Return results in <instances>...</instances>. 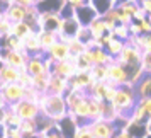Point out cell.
Here are the masks:
<instances>
[{
	"mask_svg": "<svg viewBox=\"0 0 151 138\" xmlns=\"http://www.w3.org/2000/svg\"><path fill=\"white\" fill-rule=\"evenodd\" d=\"M107 92H109V82H93V85L87 90L90 97L104 102H107Z\"/></svg>",
	"mask_w": 151,
	"mask_h": 138,
	"instance_id": "ffe728a7",
	"label": "cell"
},
{
	"mask_svg": "<svg viewBox=\"0 0 151 138\" xmlns=\"http://www.w3.org/2000/svg\"><path fill=\"white\" fill-rule=\"evenodd\" d=\"M95 17H99V15H97L95 9L92 7L90 4H85L82 7L75 9V19L80 22V26H83V28H88Z\"/></svg>",
	"mask_w": 151,
	"mask_h": 138,
	"instance_id": "5bb4252c",
	"label": "cell"
},
{
	"mask_svg": "<svg viewBox=\"0 0 151 138\" xmlns=\"http://www.w3.org/2000/svg\"><path fill=\"white\" fill-rule=\"evenodd\" d=\"M114 138H134V137H132L131 133H127L126 130H119L116 135H114Z\"/></svg>",
	"mask_w": 151,
	"mask_h": 138,
	"instance_id": "681fc988",
	"label": "cell"
},
{
	"mask_svg": "<svg viewBox=\"0 0 151 138\" xmlns=\"http://www.w3.org/2000/svg\"><path fill=\"white\" fill-rule=\"evenodd\" d=\"M39 107H41V114L49 118L51 121L56 124L63 121L68 116V104L65 96H53V94H42L39 99Z\"/></svg>",
	"mask_w": 151,
	"mask_h": 138,
	"instance_id": "6da1fadb",
	"label": "cell"
},
{
	"mask_svg": "<svg viewBox=\"0 0 151 138\" xmlns=\"http://www.w3.org/2000/svg\"><path fill=\"white\" fill-rule=\"evenodd\" d=\"M70 90H87L93 85V77L90 72H78L73 78H70Z\"/></svg>",
	"mask_w": 151,
	"mask_h": 138,
	"instance_id": "8fae6325",
	"label": "cell"
},
{
	"mask_svg": "<svg viewBox=\"0 0 151 138\" xmlns=\"http://www.w3.org/2000/svg\"><path fill=\"white\" fill-rule=\"evenodd\" d=\"M24 89H29V87H32V84H34V77L29 73L27 70H21V77H19V82Z\"/></svg>",
	"mask_w": 151,
	"mask_h": 138,
	"instance_id": "8d00e7d4",
	"label": "cell"
},
{
	"mask_svg": "<svg viewBox=\"0 0 151 138\" xmlns=\"http://www.w3.org/2000/svg\"><path fill=\"white\" fill-rule=\"evenodd\" d=\"M19 77H21V70L5 63H0V82L2 84H15L19 82Z\"/></svg>",
	"mask_w": 151,
	"mask_h": 138,
	"instance_id": "e0dca14e",
	"label": "cell"
},
{
	"mask_svg": "<svg viewBox=\"0 0 151 138\" xmlns=\"http://www.w3.org/2000/svg\"><path fill=\"white\" fill-rule=\"evenodd\" d=\"M9 104H7V101H5V99H4V96H2V92H0V109H2V107H7Z\"/></svg>",
	"mask_w": 151,
	"mask_h": 138,
	"instance_id": "db71d44e",
	"label": "cell"
},
{
	"mask_svg": "<svg viewBox=\"0 0 151 138\" xmlns=\"http://www.w3.org/2000/svg\"><path fill=\"white\" fill-rule=\"evenodd\" d=\"M88 29H90V33H92V36H93V39H100V38H104V36L109 33L104 17H100V15L93 19V22L88 26Z\"/></svg>",
	"mask_w": 151,
	"mask_h": 138,
	"instance_id": "603a6c76",
	"label": "cell"
},
{
	"mask_svg": "<svg viewBox=\"0 0 151 138\" xmlns=\"http://www.w3.org/2000/svg\"><path fill=\"white\" fill-rule=\"evenodd\" d=\"M21 131L24 137H36L39 133V128H37V119H29V121H24L21 126Z\"/></svg>",
	"mask_w": 151,
	"mask_h": 138,
	"instance_id": "1f68e13d",
	"label": "cell"
},
{
	"mask_svg": "<svg viewBox=\"0 0 151 138\" xmlns=\"http://www.w3.org/2000/svg\"><path fill=\"white\" fill-rule=\"evenodd\" d=\"M88 4L95 9L97 15H100V17H104L110 9L116 7V0H88Z\"/></svg>",
	"mask_w": 151,
	"mask_h": 138,
	"instance_id": "cb8c5ba5",
	"label": "cell"
},
{
	"mask_svg": "<svg viewBox=\"0 0 151 138\" xmlns=\"http://www.w3.org/2000/svg\"><path fill=\"white\" fill-rule=\"evenodd\" d=\"M41 92L39 90H36L34 87H29L26 89V101H32V102H39V99H41Z\"/></svg>",
	"mask_w": 151,
	"mask_h": 138,
	"instance_id": "60d3db41",
	"label": "cell"
},
{
	"mask_svg": "<svg viewBox=\"0 0 151 138\" xmlns=\"http://www.w3.org/2000/svg\"><path fill=\"white\" fill-rule=\"evenodd\" d=\"M66 44H68L70 53H71L73 56H80V55H83V53L87 51V44L82 43L78 38H70L68 41H66Z\"/></svg>",
	"mask_w": 151,
	"mask_h": 138,
	"instance_id": "83f0119b",
	"label": "cell"
},
{
	"mask_svg": "<svg viewBox=\"0 0 151 138\" xmlns=\"http://www.w3.org/2000/svg\"><path fill=\"white\" fill-rule=\"evenodd\" d=\"M137 2H141V0H137Z\"/></svg>",
	"mask_w": 151,
	"mask_h": 138,
	"instance_id": "91938a15",
	"label": "cell"
},
{
	"mask_svg": "<svg viewBox=\"0 0 151 138\" xmlns=\"http://www.w3.org/2000/svg\"><path fill=\"white\" fill-rule=\"evenodd\" d=\"M61 22L63 19L60 15V12H41V15H39V29L41 31L60 33Z\"/></svg>",
	"mask_w": 151,
	"mask_h": 138,
	"instance_id": "30bf717a",
	"label": "cell"
},
{
	"mask_svg": "<svg viewBox=\"0 0 151 138\" xmlns=\"http://www.w3.org/2000/svg\"><path fill=\"white\" fill-rule=\"evenodd\" d=\"M10 109L17 113L19 116L24 119V121H29V119H37L41 116V107L37 102H32V101H21L19 104H14V106H9Z\"/></svg>",
	"mask_w": 151,
	"mask_h": 138,
	"instance_id": "5b68a950",
	"label": "cell"
},
{
	"mask_svg": "<svg viewBox=\"0 0 151 138\" xmlns=\"http://www.w3.org/2000/svg\"><path fill=\"white\" fill-rule=\"evenodd\" d=\"M109 80L114 85H117V87H122V85L131 84V75H129V72H127L126 67H122V65H119L117 62H114L109 65Z\"/></svg>",
	"mask_w": 151,
	"mask_h": 138,
	"instance_id": "ba28073f",
	"label": "cell"
},
{
	"mask_svg": "<svg viewBox=\"0 0 151 138\" xmlns=\"http://www.w3.org/2000/svg\"><path fill=\"white\" fill-rule=\"evenodd\" d=\"M146 138H151V135H148V137H146Z\"/></svg>",
	"mask_w": 151,
	"mask_h": 138,
	"instance_id": "6f0895ef",
	"label": "cell"
},
{
	"mask_svg": "<svg viewBox=\"0 0 151 138\" xmlns=\"http://www.w3.org/2000/svg\"><path fill=\"white\" fill-rule=\"evenodd\" d=\"M139 4H141V7H143L144 14H146V15H151V0H141Z\"/></svg>",
	"mask_w": 151,
	"mask_h": 138,
	"instance_id": "7dc6e473",
	"label": "cell"
},
{
	"mask_svg": "<svg viewBox=\"0 0 151 138\" xmlns=\"http://www.w3.org/2000/svg\"><path fill=\"white\" fill-rule=\"evenodd\" d=\"M4 14H5V7H4V5H0V19L4 17Z\"/></svg>",
	"mask_w": 151,
	"mask_h": 138,
	"instance_id": "9f6ffc18",
	"label": "cell"
},
{
	"mask_svg": "<svg viewBox=\"0 0 151 138\" xmlns=\"http://www.w3.org/2000/svg\"><path fill=\"white\" fill-rule=\"evenodd\" d=\"M0 138H7V124L0 123Z\"/></svg>",
	"mask_w": 151,
	"mask_h": 138,
	"instance_id": "816d5d0a",
	"label": "cell"
},
{
	"mask_svg": "<svg viewBox=\"0 0 151 138\" xmlns=\"http://www.w3.org/2000/svg\"><path fill=\"white\" fill-rule=\"evenodd\" d=\"M0 87H2V82H0Z\"/></svg>",
	"mask_w": 151,
	"mask_h": 138,
	"instance_id": "680465c9",
	"label": "cell"
},
{
	"mask_svg": "<svg viewBox=\"0 0 151 138\" xmlns=\"http://www.w3.org/2000/svg\"><path fill=\"white\" fill-rule=\"evenodd\" d=\"M63 4H68V5H71V7H82V5H85V4H88V0H63Z\"/></svg>",
	"mask_w": 151,
	"mask_h": 138,
	"instance_id": "bcb514c9",
	"label": "cell"
},
{
	"mask_svg": "<svg viewBox=\"0 0 151 138\" xmlns=\"http://www.w3.org/2000/svg\"><path fill=\"white\" fill-rule=\"evenodd\" d=\"M114 36H116L117 39H122V41H129L131 38V31H129V26H124V24H117V28L112 31Z\"/></svg>",
	"mask_w": 151,
	"mask_h": 138,
	"instance_id": "e575fe53",
	"label": "cell"
},
{
	"mask_svg": "<svg viewBox=\"0 0 151 138\" xmlns=\"http://www.w3.org/2000/svg\"><path fill=\"white\" fill-rule=\"evenodd\" d=\"M15 4H19V5H22V7L29 9V7H34L36 5V0H17Z\"/></svg>",
	"mask_w": 151,
	"mask_h": 138,
	"instance_id": "c3c4849f",
	"label": "cell"
},
{
	"mask_svg": "<svg viewBox=\"0 0 151 138\" xmlns=\"http://www.w3.org/2000/svg\"><path fill=\"white\" fill-rule=\"evenodd\" d=\"M141 67H143L144 73H151V53H143V63H141Z\"/></svg>",
	"mask_w": 151,
	"mask_h": 138,
	"instance_id": "b9f144b4",
	"label": "cell"
},
{
	"mask_svg": "<svg viewBox=\"0 0 151 138\" xmlns=\"http://www.w3.org/2000/svg\"><path fill=\"white\" fill-rule=\"evenodd\" d=\"M144 124H146V131H148V135H151V118H150V119H148Z\"/></svg>",
	"mask_w": 151,
	"mask_h": 138,
	"instance_id": "11a10c76",
	"label": "cell"
},
{
	"mask_svg": "<svg viewBox=\"0 0 151 138\" xmlns=\"http://www.w3.org/2000/svg\"><path fill=\"white\" fill-rule=\"evenodd\" d=\"M7 116H9V106H7V107H2V109H0V123L5 124Z\"/></svg>",
	"mask_w": 151,
	"mask_h": 138,
	"instance_id": "f907efd6",
	"label": "cell"
},
{
	"mask_svg": "<svg viewBox=\"0 0 151 138\" xmlns=\"http://www.w3.org/2000/svg\"><path fill=\"white\" fill-rule=\"evenodd\" d=\"M116 62L119 65H122L126 68H131V67H141L143 63V51L137 48V46H132L129 43H126L122 53L116 58Z\"/></svg>",
	"mask_w": 151,
	"mask_h": 138,
	"instance_id": "3957f363",
	"label": "cell"
},
{
	"mask_svg": "<svg viewBox=\"0 0 151 138\" xmlns=\"http://www.w3.org/2000/svg\"><path fill=\"white\" fill-rule=\"evenodd\" d=\"M139 26H141V31H143V34H151V21L148 17H144V19H139Z\"/></svg>",
	"mask_w": 151,
	"mask_h": 138,
	"instance_id": "ee69618b",
	"label": "cell"
},
{
	"mask_svg": "<svg viewBox=\"0 0 151 138\" xmlns=\"http://www.w3.org/2000/svg\"><path fill=\"white\" fill-rule=\"evenodd\" d=\"M46 56H48L53 63H58V62H65V60H68L70 56H71V53H70V48H68L66 43L58 41L56 44H53V46L48 49Z\"/></svg>",
	"mask_w": 151,
	"mask_h": 138,
	"instance_id": "7c38bea8",
	"label": "cell"
},
{
	"mask_svg": "<svg viewBox=\"0 0 151 138\" xmlns=\"http://www.w3.org/2000/svg\"><path fill=\"white\" fill-rule=\"evenodd\" d=\"M92 77L95 82H109V65H99V67H93L92 68Z\"/></svg>",
	"mask_w": 151,
	"mask_h": 138,
	"instance_id": "4dcf8cb0",
	"label": "cell"
},
{
	"mask_svg": "<svg viewBox=\"0 0 151 138\" xmlns=\"http://www.w3.org/2000/svg\"><path fill=\"white\" fill-rule=\"evenodd\" d=\"M137 104L144 109V113L148 114V118H151V97H146V99H139Z\"/></svg>",
	"mask_w": 151,
	"mask_h": 138,
	"instance_id": "7bdbcfd3",
	"label": "cell"
},
{
	"mask_svg": "<svg viewBox=\"0 0 151 138\" xmlns=\"http://www.w3.org/2000/svg\"><path fill=\"white\" fill-rule=\"evenodd\" d=\"M60 15H61V19H73L75 17V7H71L68 4H63V7L60 9Z\"/></svg>",
	"mask_w": 151,
	"mask_h": 138,
	"instance_id": "ab89813d",
	"label": "cell"
},
{
	"mask_svg": "<svg viewBox=\"0 0 151 138\" xmlns=\"http://www.w3.org/2000/svg\"><path fill=\"white\" fill-rule=\"evenodd\" d=\"M87 55H88L90 62H92V65L93 67H99V65H110V63H114L116 60L112 58V56L105 51L104 48H92V49H87L85 51Z\"/></svg>",
	"mask_w": 151,
	"mask_h": 138,
	"instance_id": "9a60e30c",
	"label": "cell"
},
{
	"mask_svg": "<svg viewBox=\"0 0 151 138\" xmlns=\"http://www.w3.org/2000/svg\"><path fill=\"white\" fill-rule=\"evenodd\" d=\"M12 26H14V22H10L4 15L2 19H0V38H5V36H10L12 34Z\"/></svg>",
	"mask_w": 151,
	"mask_h": 138,
	"instance_id": "d590c367",
	"label": "cell"
},
{
	"mask_svg": "<svg viewBox=\"0 0 151 138\" xmlns=\"http://www.w3.org/2000/svg\"><path fill=\"white\" fill-rule=\"evenodd\" d=\"M76 38L80 39L82 43H85V44H88V43L93 41V36H92V33H90L88 28H80V31H78V34H76Z\"/></svg>",
	"mask_w": 151,
	"mask_h": 138,
	"instance_id": "f35d334b",
	"label": "cell"
},
{
	"mask_svg": "<svg viewBox=\"0 0 151 138\" xmlns=\"http://www.w3.org/2000/svg\"><path fill=\"white\" fill-rule=\"evenodd\" d=\"M88 124H90V130H92L95 138H114V135L117 133L116 124L112 123V121H107V119L92 121Z\"/></svg>",
	"mask_w": 151,
	"mask_h": 138,
	"instance_id": "9c48e42d",
	"label": "cell"
},
{
	"mask_svg": "<svg viewBox=\"0 0 151 138\" xmlns=\"http://www.w3.org/2000/svg\"><path fill=\"white\" fill-rule=\"evenodd\" d=\"M56 126H58V130H60V133H61L63 138H73L75 133H76V130H78V123H76L70 114L65 118L63 121H60Z\"/></svg>",
	"mask_w": 151,
	"mask_h": 138,
	"instance_id": "ac0fdd59",
	"label": "cell"
},
{
	"mask_svg": "<svg viewBox=\"0 0 151 138\" xmlns=\"http://www.w3.org/2000/svg\"><path fill=\"white\" fill-rule=\"evenodd\" d=\"M22 123H24V119H22L17 113H14V111L9 107V116H7V119H5L7 128H21Z\"/></svg>",
	"mask_w": 151,
	"mask_h": 138,
	"instance_id": "836d02e7",
	"label": "cell"
},
{
	"mask_svg": "<svg viewBox=\"0 0 151 138\" xmlns=\"http://www.w3.org/2000/svg\"><path fill=\"white\" fill-rule=\"evenodd\" d=\"M70 92V82L63 77H58L55 73H51L49 77V89L48 94H53V96H66Z\"/></svg>",
	"mask_w": 151,
	"mask_h": 138,
	"instance_id": "4fadbf2b",
	"label": "cell"
},
{
	"mask_svg": "<svg viewBox=\"0 0 151 138\" xmlns=\"http://www.w3.org/2000/svg\"><path fill=\"white\" fill-rule=\"evenodd\" d=\"M124 46H126V41H122V39H117V38H114L112 41L105 46V51L109 53L114 60H116L117 56L122 53V49H124Z\"/></svg>",
	"mask_w": 151,
	"mask_h": 138,
	"instance_id": "4316f807",
	"label": "cell"
},
{
	"mask_svg": "<svg viewBox=\"0 0 151 138\" xmlns=\"http://www.w3.org/2000/svg\"><path fill=\"white\" fill-rule=\"evenodd\" d=\"M17 0H0V5H4V7H7V5H12L15 4Z\"/></svg>",
	"mask_w": 151,
	"mask_h": 138,
	"instance_id": "f5cc1de1",
	"label": "cell"
},
{
	"mask_svg": "<svg viewBox=\"0 0 151 138\" xmlns=\"http://www.w3.org/2000/svg\"><path fill=\"white\" fill-rule=\"evenodd\" d=\"M26 43V51L29 56H36V55H44L41 48V39H39V31H34L32 34L24 39Z\"/></svg>",
	"mask_w": 151,
	"mask_h": 138,
	"instance_id": "d6986e66",
	"label": "cell"
},
{
	"mask_svg": "<svg viewBox=\"0 0 151 138\" xmlns=\"http://www.w3.org/2000/svg\"><path fill=\"white\" fill-rule=\"evenodd\" d=\"M5 17H7L10 22H24L26 21V15H27V9L19 5V4H12V5H7L5 7Z\"/></svg>",
	"mask_w": 151,
	"mask_h": 138,
	"instance_id": "2e32d148",
	"label": "cell"
},
{
	"mask_svg": "<svg viewBox=\"0 0 151 138\" xmlns=\"http://www.w3.org/2000/svg\"><path fill=\"white\" fill-rule=\"evenodd\" d=\"M51 73H55L58 77H63V78H73V77L78 73V68H76V56H70L68 60L65 62H58L53 63V68H51Z\"/></svg>",
	"mask_w": 151,
	"mask_h": 138,
	"instance_id": "52a82bcc",
	"label": "cell"
},
{
	"mask_svg": "<svg viewBox=\"0 0 151 138\" xmlns=\"http://www.w3.org/2000/svg\"><path fill=\"white\" fill-rule=\"evenodd\" d=\"M39 39H41V48L42 53L46 55L48 49L60 41V34L58 33H51V31H39Z\"/></svg>",
	"mask_w": 151,
	"mask_h": 138,
	"instance_id": "44dd1931",
	"label": "cell"
},
{
	"mask_svg": "<svg viewBox=\"0 0 151 138\" xmlns=\"http://www.w3.org/2000/svg\"><path fill=\"white\" fill-rule=\"evenodd\" d=\"M129 31H131V36H141V34H143L141 26H139V22H137V21H134V22L129 26Z\"/></svg>",
	"mask_w": 151,
	"mask_h": 138,
	"instance_id": "f6af8a7d",
	"label": "cell"
},
{
	"mask_svg": "<svg viewBox=\"0 0 151 138\" xmlns=\"http://www.w3.org/2000/svg\"><path fill=\"white\" fill-rule=\"evenodd\" d=\"M88 96L85 90H70L68 94L65 96V99H66V104H68V111L73 109L76 104L80 102L82 99H85V97Z\"/></svg>",
	"mask_w": 151,
	"mask_h": 138,
	"instance_id": "484cf974",
	"label": "cell"
},
{
	"mask_svg": "<svg viewBox=\"0 0 151 138\" xmlns=\"http://www.w3.org/2000/svg\"><path fill=\"white\" fill-rule=\"evenodd\" d=\"M136 94L139 99L151 97V73H144V77L136 84Z\"/></svg>",
	"mask_w": 151,
	"mask_h": 138,
	"instance_id": "7402d4cb",
	"label": "cell"
},
{
	"mask_svg": "<svg viewBox=\"0 0 151 138\" xmlns=\"http://www.w3.org/2000/svg\"><path fill=\"white\" fill-rule=\"evenodd\" d=\"M127 133H131L134 138H146L148 137V131H146V124L144 123H132L131 121L126 128Z\"/></svg>",
	"mask_w": 151,
	"mask_h": 138,
	"instance_id": "f1b7e54d",
	"label": "cell"
},
{
	"mask_svg": "<svg viewBox=\"0 0 151 138\" xmlns=\"http://www.w3.org/2000/svg\"><path fill=\"white\" fill-rule=\"evenodd\" d=\"M76 68H78V72H92L93 65H92V62H90V58L87 53L76 56Z\"/></svg>",
	"mask_w": 151,
	"mask_h": 138,
	"instance_id": "d6a6232c",
	"label": "cell"
},
{
	"mask_svg": "<svg viewBox=\"0 0 151 138\" xmlns=\"http://www.w3.org/2000/svg\"><path fill=\"white\" fill-rule=\"evenodd\" d=\"M0 92L4 99L7 101L9 106H14V104H19L21 101L26 99V89L22 87L21 84H2L0 87Z\"/></svg>",
	"mask_w": 151,
	"mask_h": 138,
	"instance_id": "8992f818",
	"label": "cell"
},
{
	"mask_svg": "<svg viewBox=\"0 0 151 138\" xmlns=\"http://www.w3.org/2000/svg\"><path fill=\"white\" fill-rule=\"evenodd\" d=\"M137 101H139V97L136 94V87L127 84V85H122V87L117 89V94L114 97V101H112V106L116 107V111L119 113V116L129 118L132 109L136 107Z\"/></svg>",
	"mask_w": 151,
	"mask_h": 138,
	"instance_id": "7a4b0ae2",
	"label": "cell"
},
{
	"mask_svg": "<svg viewBox=\"0 0 151 138\" xmlns=\"http://www.w3.org/2000/svg\"><path fill=\"white\" fill-rule=\"evenodd\" d=\"M34 33V29L29 26L27 22H15L14 26H12V36H15V38H19V39H26V38H29V36Z\"/></svg>",
	"mask_w": 151,
	"mask_h": 138,
	"instance_id": "d4e9b609",
	"label": "cell"
},
{
	"mask_svg": "<svg viewBox=\"0 0 151 138\" xmlns=\"http://www.w3.org/2000/svg\"><path fill=\"white\" fill-rule=\"evenodd\" d=\"M49 77H51V73H44V75L34 77V84H32V87H34L36 90H39L41 94H48V89H49Z\"/></svg>",
	"mask_w": 151,
	"mask_h": 138,
	"instance_id": "f546056e",
	"label": "cell"
},
{
	"mask_svg": "<svg viewBox=\"0 0 151 138\" xmlns=\"http://www.w3.org/2000/svg\"><path fill=\"white\" fill-rule=\"evenodd\" d=\"M73 138H95V137H93V133L90 130V124H82V126H78V130H76Z\"/></svg>",
	"mask_w": 151,
	"mask_h": 138,
	"instance_id": "74e56055",
	"label": "cell"
},
{
	"mask_svg": "<svg viewBox=\"0 0 151 138\" xmlns=\"http://www.w3.org/2000/svg\"><path fill=\"white\" fill-rule=\"evenodd\" d=\"M29 55L22 51H12V49H0V63L10 65L17 70H27Z\"/></svg>",
	"mask_w": 151,
	"mask_h": 138,
	"instance_id": "277c9868",
	"label": "cell"
}]
</instances>
